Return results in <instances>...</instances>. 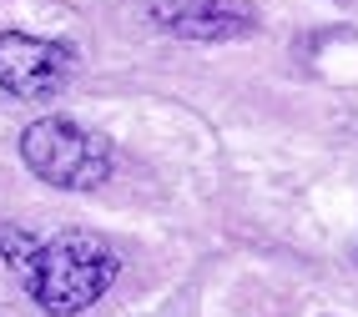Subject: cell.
Masks as SVG:
<instances>
[{
    "label": "cell",
    "instance_id": "4",
    "mask_svg": "<svg viewBox=\"0 0 358 317\" xmlns=\"http://www.w3.org/2000/svg\"><path fill=\"white\" fill-rule=\"evenodd\" d=\"M147 20L177 40H237L252 31V10L232 0H147Z\"/></svg>",
    "mask_w": 358,
    "mask_h": 317
},
{
    "label": "cell",
    "instance_id": "3",
    "mask_svg": "<svg viewBox=\"0 0 358 317\" xmlns=\"http://www.w3.org/2000/svg\"><path fill=\"white\" fill-rule=\"evenodd\" d=\"M76 76V51L51 36H26L6 31L0 36V91L20 96V101H45L71 86Z\"/></svg>",
    "mask_w": 358,
    "mask_h": 317
},
{
    "label": "cell",
    "instance_id": "1",
    "mask_svg": "<svg viewBox=\"0 0 358 317\" xmlns=\"http://www.w3.org/2000/svg\"><path fill=\"white\" fill-rule=\"evenodd\" d=\"M0 257L15 267V277L26 282V292L51 317L86 312L116 282V272H122V257L96 232L31 237V232L0 227Z\"/></svg>",
    "mask_w": 358,
    "mask_h": 317
},
{
    "label": "cell",
    "instance_id": "2",
    "mask_svg": "<svg viewBox=\"0 0 358 317\" xmlns=\"http://www.w3.org/2000/svg\"><path fill=\"white\" fill-rule=\"evenodd\" d=\"M20 156L41 182L66 186V191H91L111 177V141L66 116H45L36 126H26Z\"/></svg>",
    "mask_w": 358,
    "mask_h": 317
}]
</instances>
